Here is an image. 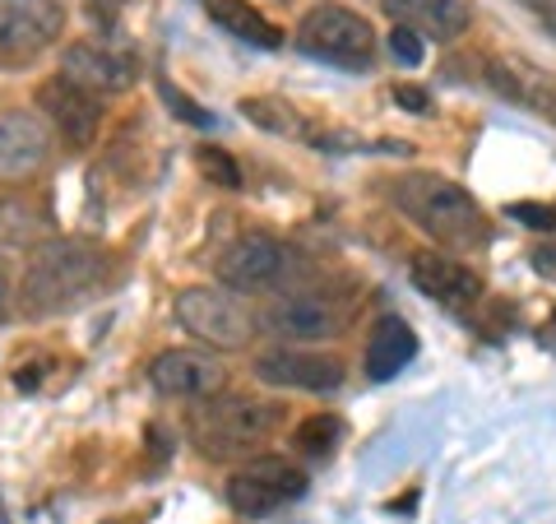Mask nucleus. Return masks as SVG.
I'll return each instance as SVG.
<instances>
[{
  "label": "nucleus",
  "mask_w": 556,
  "mask_h": 524,
  "mask_svg": "<svg viewBox=\"0 0 556 524\" xmlns=\"http://www.w3.org/2000/svg\"><path fill=\"white\" fill-rule=\"evenodd\" d=\"M108 251L84 237H47L33 247L28 265L20 274V302L28 316H56L89 302L108 288Z\"/></svg>",
  "instance_id": "obj_1"
},
{
  "label": "nucleus",
  "mask_w": 556,
  "mask_h": 524,
  "mask_svg": "<svg viewBox=\"0 0 556 524\" xmlns=\"http://www.w3.org/2000/svg\"><path fill=\"white\" fill-rule=\"evenodd\" d=\"M394 204L450 251H473L486 241V214L459 182L441 172H408L394 182Z\"/></svg>",
  "instance_id": "obj_2"
},
{
  "label": "nucleus",
  "mask_w": 556,
  "mask_h": 524,
  "mask_svg": "<svg viewBox=\"0 0 556 524\" xmlns=\"http://www.w3.org/2000/svg\"><path fill=\"white\" fill-rule=\"evenodd\" d=\"M283 409L265 404V399H251V395H214V399H200V409L190 413V436H195L200 456L208 460H232V456H247V450L265 446Z\"/></svg>",
  "instance_id": "obj_3"
},
{
  "label": "nucleus",
  "mask_w": 556,
  "mask_h": 524,
  "mask_svg": "<svg viewBox=\"0 0 556 524\" xmlns=\"http://www.w3.org/2000/svg\"><path fill=\"white\" fill-rule=\"evenodd\" d=\"M298 47L306 57L329 61V65H348V70H367L376 61V28L362 20L357 10L348 5H325L306 10L302 24H298Z\"/></svg>",
  "instance_id": "obj_4"
},
{
  "label": "nucleus",
  "mask_w": 556,
  "mask_h": 524,
  "mask_svg": "<svg viewBox=\"0 0 556 524\" xmlns=\"http://www.w3.org/2000/svg\"><path fill=\"white\" fill-rule=\"evenodd\" d=\"M177 321L190 339H204V348H241L255 335V316L228 288H186L177 297Z\"/></svg>",
  "instance_id": "obj_5"
},
{
  "label": "nucleus",
  "mask_w": 556,
  "mask_h": 524,
  "mask_svg": "<svg viewBox=\"0 0 556 524\" xmlns=\"http://www.w3.org/2000/svg\"><path fill=\"white\" fill-rule=\"evenodd\" d=\"M306 492V469H298L283 456H255L241 469H232L228 478V501L237 515L260 520V515H274L278 506L298 501Z\"/></svg>",
  "instance_id": "obj_6"
},
{
  "label": "nucleus",
  "mask_w": 556,
  "mask_h": 524,
  "mask_svg": "<svg viewBox=\"0 0 556 524\" xmlns=\"http://www.w3.org/2000/svg\"><path fill=\"white\" fill-rule=\"evenodd\" d=\"M255 376L278 390H306V395H329L343 386L348 366L339 353L325 348H298V344H274L255 358Z\"/></svg>",
  "instance_id": "obj_7"
},
{
  "label": "nucleus",
  "mask_w": 556,
  "mask_h": 524,
  "mask_svg": "<svg viewBox=\"0 0 556 524\" xmlns=\"http://www.w3.org/2000/svg\"><path fill=\"white\" fill-rule=\"evenodd\" d=\"M65 79H75L79 89L89 93H121L130 89L135 75H139V61L130 47H121L112 38H84V42H70L65 57H61Z\"/></svg>",
  "instance_id": "obj_8"
},
{
  "label": "nucleus",
  "mask_w": 556,
  "mask_h": 524,
  "mask_svg": "<svg viewBox=\"0 0 556 524\" xmlns=\"http://www.w3.org/2000/svg\"><path fill=\"white\" fill-rule=\"evenodd\" d=\"M153 390H163L172 399H214L228 386V366L208 348H167L149 366Z\"/></svg>",
  "instance_id": "obj_9"
},
{
  "label": "nucleus",
  "mask_w": 556,
  "mask_h": 524,
  "mask_svg": "<svg viewBox=\"0 0 556 524\" xmlns=\"http://www.w3.org/2000/svg\"><path fill=\"white\" fill-rule=\"evenodd\" d=\"M260 325L278 339H334L348 325V307L325 292H292L265 307Z\"/></svg>",
  "instance_id": "obj_10"
},
{
  "label": "nucleus",
  "mask_w": 556,
  "mask_h": 524,
  "mask_svg": "<svg viewBox=\"0 0 556 524\" xmlns=\"http://www.w3.org/2000/svg\"><path fill=\"white\" fill-rule=\"evenodd\" d=\"M38 108L42 116L56 126V135L65 139V145H75V149H89L98 130H102V98L89 93V89H79L75 79H47L42 89H38Z\"/></svg>",
  "instance_id": "obj_11"
},
{
  "label": "nucleus",
  "mask_w": 556,
  "mask_h": 524,
  "mask_svg": "<svg viewBox=\"0 0 556 524\" xmlns=\"http://www.w3.org/2000/svg\"><path fill=\"white\" fill-rule=\"evenodd\" d=\"M65 24L61 0H0V57H38Z\"/></svg>",
  "instance_id": "obj_12"
},
{
  "label": "nucleus",
  "mask_w": 556,
  "mask_h": 524,
  "mask_svg": "<svg viewBox=\"0 0 556 524\" xmlns=\"http://www.w3.org/2000/svg\"><path fill=\"white\" fill-rule=\"evenodd\" d=\"M283 270H288V251H283V241L269 237V233H247V237H237L232 247L223 251V260H218V278L228 284V292L269 288Z\"/></svg>",
  "instance_id": "obj_13"
},
{
  "label": "nucleus",
  "mask_w": 556,
  "mask_h": 524,
  "mask_svg": "<svg viewBox=\"0 0 556 524\" xmlns=\"http://www.w3.org/2000/svg\"><path fill=\"white\" fill-rule=\"evenodd\" d=\"M51 159V130L33 112H0V182H28Z\"/></svg>",
  "instance_id": "obj_14"
},
{
  "label": "nucleus",
  "mask_w": 556,
  "mask_h": 524,
  "mask_svg": "<svg viewBox=\"0 0 556 524\" xmlns=\"http://www.w3.org/2000/svg\"><path fill=\"white\" fill-rule=\"evenodd\" d=\"M413 288L427 292L431 302H441L450 311H464V307H473L482 297V278L468 270L459 255L422 251V255H413Z\"/></svg>",
  "instance_id": "obj_15"
},
{
  "label": "nucleus",
  "mask_w": 556,
  "mask_h": 524,
  "mask_svg": "<svg viewBox=\"0 0 556 524\" xmlns=\"http://www.w3.org/2000/svg\"><path fill=\"white\" fill-rule=\"evenodd\" d=\"M386 10L422 38H459L468 28V0H386Z\"/></svg>",
  "instance_id": "obj_16"
},
{
  "label": "nucleus",
  "mask_w": 556,
  "mask_h": 524,
  "mask_svg": "<svg viewBox=\"0 0 556 524\" xmlns=\"http://www.w3.org/2000/svg\"><path fill=\"white\" fill-rule=\"evenodd\" d=\"M492 89L525 102V108H533L538 116L556 121V79L543 75V70H529L519 61H501V65H492Z\"/></svg>",
  "instance_id": "obj_17"
},
{
  "label": "nucleus",
  "mask_w": 556,
  "mask_h": 524,
  "mask_svg": "<svg viewBox=\"0 0 556 524\" xmlns=\"http://www.w3.org/2000/svg\"><path fill=\"white\" fill-rule=\"evenodd\" d=\"M417 358V335L404 325V321H380L367 339V376L371 380H390L399 376L404 366Z\"/></svg>",
  "instance_id": "obj_18"
},
{
  "label": "nucleus",
  "mask_w": 556,
  "mask_h": 524,
  "mask_svg": "<svg viewBox=\"0 0 556 524\" xmlns=\"http://www.w3.org/2000/svg\"><path fill=\"white\" fill-rule=\"evenodd\" d=\"M214 20H218L223 28H228L232 38L251 42V47H265V51L283 47V28L269 24L255 5H247V0H214Z\"/></svg>",
  "instance_id": "obj_19"
},
{
  "label": "nucleus",
  "mask_w": 556,
  "mask_h": 524,
  "mask_svg": "<svg viewBox=\"0 0 556 524\" xmlns=\"http://www.w3.org/2000/svg\"><path fill=\"white\" fill-rule=\"evenodd\" d=\"M241 116H251L260 130L269 135H288V139H311L302 112L283 98H241Z\"/></svg>",
  "instance_id": "obj_20"
},
{
  "label": "nucleus",
  "mask_w": 556,
  "mask_h": 524,
  "mask_svg": "<svg viewBox=\"0 0 556 524\" xmlns=\"http://www.w3.org/2000/svg\"><path fill=\"white\" fill-rule=\"evenodd\" d=\"M339 432H343V423L339 417H329V413L306 417V423L298 427V450L306 460H329V450L339 446Z\"/></svg>",
  "instance_id": "obj_21"
},
{
  "label": "nucleus",
  "mask_w": 556,
  "mask_h": 524,
  "mask_svg": "<svg viewBox=\"0 0 556 524\" xmlns=\"http://www.w3.org/2000/svg\"><path fill=\"white\" fill-rule=\"evenodd\" d=\"M47 228L38 209H28L20 200H10V204H0V241H33Z\"/></svg>",
  "instance_id": "obj_22"
},
{
  "label": "nucleus",
  "mask_w": 556,
  "mask_h": 524,
  "mask_svg": "<svg viewBox=\"0 0 556 524\" xmlns=\"http://www.w3.org/2000/svg\"><path fill=\"white\" fill-rule=\"evenodd\" d=\"M195 163H200V172H204V177L214 182V186H223V190H237V186H241V167L232 163V153L204 145V149L195 153Z\"/></svg>",
  "instance_id": "obj_23"
},
{
  "label": "nucleus",
  "mask_w": 556,
  "mask_h": 524,
  "mask_svg": "<svg viewBox=\"0 0 556 524\" xmlns=\"http://www.w3.org/2000/svg\"><path fill=\"white\" fill-rule=\"evenodd\" d=\"M506 214L519 223V228H529V233H543V237H552L556 233V200L552 204H538V200H519V204H510Z\"/></svg>",
  "instance_id": "obj_24"
},
{
  "label": "nucleus",
  "mask_w": 556,
  "mask_h": 524,
  "mask_svg": "<svg viewBox=\"0 0 556 524\" xmlns=\"http://www.w3.org/2000/svg\"><path fill=\"white\" fill-rule=\"evenodd\" d=\"M159 98H163L167 108H172V112H177V116L186 121V126H214V116H208V112L200 108L195 98H186V93L177 89V84H159Z\"/></svg>",
  "instance_id": "obj_25"
},
{
  "label": "nucleus",
  "mask_w": 556,
  "mask_h": 524,
  "mask_svg": "<svg viewBox=\"0 0 556 524\" xmlns=\"http://www.w3.org/2000/svg\"><path fill=\"white\" fill-rule=\"evenodd\" d=\"M390 57L399 61V65H422V57H427V47H422V33H413V28H390Z\"/></svg>",
  "instance_id": "obj_26"
},
{
  "label": "nucleus",
  "mask_w": 556,
  "mask_h": 524,
  "mask_svg": "<svg viewBox=\"0 0 556 524\" xmlns=\"http://www.w3.org/2000/svg\"><path fill=\"white\" fill-rule=\"evenodd\" d=\"M14 302H20V278H14V270L0 260V325L14 316Z\"/></svg>",
  "instance_id": "obj_27"
},
{
  "label": "nucleus",
  "mask_w": 556,
  "mask_h": 524,
  "mask_svg": "<svg viewBox=\"0 0 556 524\" xmlns=\"http://www.w3.org/2000/svg\"><path fill=\"white\" fill-rule=\"evenodd\" d=\"M529 265H533V274H543V278H552V284H556V233L538 241L533 255H529Z\"/></svg>",
  "instance_id": "obj_28"
},
{
  "label": "nucleus",
  "mask_w": 556,
  "mask_h": 524,
  "mask_svg": "<svg viewBox=\"0 0 556 524\" xmlns=\"http://www.w3.org/2000/svg\"><path fill=\"white\" fill-rule=\"evenodd\" d=\"M84 5H89V14L98 24H116L121 20V10L130 5V0H84Z\"/></svg>",
  "instance_id": "obj_29"
},
{
  "label": "nucleus",
  "mask_w": 556,
  "mask_h": 524,
  "mask_svg": "<svg viewBox=\"0 0 556 524\" xmlns=\"http://www.w3.org/2000/svg\"><path fill=\"white\" fill-rule=\"evenodd\" d=\"M42 366H47V362H28V366H20V372H14V390H24V395H28V390H38V386H42Z\"/></svg>",
  "instance_id": "obj_30"
},
{
  "label": "nucleus",
  "mask_w": 556,
  "mask_h": 524,
  "mask_svg": "<svg viewBox=\"0 0 556 524\" xmlns=\"http://www.w3.org/2000/svg\"><path fill=\"white\" fill-rule=\"evenodd\" d=\"M533 14H538V20H543V28H547L552 38H556V0H538Z\"/></svg>",
  "instance_id": "obj_31"
},
{
  "label": "nucleus",
  "mask_w": 556,
  "mask_h": 524,
  "mask_svg": "<svg viewBox=\"0 0 556 524\" xmlns=\"http://www.w3.org/2000/svg\"><path fill=\"white\" fill-rule=\"evenodd\" d=\"M394 98L404 102V108H413V112H427V108H431L427 93H417V89H394Z\"/></svg>",
  "instance_id": "obj_32"
},
{
  "label": "nucleus",
  "mask_w": 556,
  "mask_h": 524,
  "mask_svg": "<svg viewBox=\"0 0 556 524\" xmlns=\"http://www.w3.org/2000/svg\"><path fill=\"white\" fill-rule=\"evenodd\" d=\"M102 524H130V520H102Z\"/></svg>",
  "instance_id": "obj_33"
},
{
  "label": "nucleus",
  "mask_w": 556,
  "mask_h": 524,
  "mask_svg": "<svg viewBox=\"0 0 556 524\" xmlns=\"http://www.w3.org/2000/svg\"><path fill=\"white\" fill-rule=\"evenodd\" d=\"M525 5H529V10H533V5H538V0H525Z\"/></svg>",
  "instance_id": "obj_34"
}]
</instances>
